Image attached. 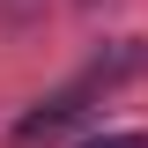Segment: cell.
I'll list each match as a JSON object with an SVG mask.
<instances>
[{"label":"cell","mask_w":148,"mask_h":148,"mask_svg":"<svg viewBox=\"0 0 148 148\" xmlns=\"http://www.w3.org/2000/svg\"><path fill=\"white\" fill-rule=\"evenodd\" d=\"M74 111H82V104H74V96H59L52 111H30V119H22V126H15V141H59V133L74 126Z\"/></svg>","instance_id":"1"},{"label":"cell","mask_w":148,"mask_h":148,"mask_svg":"<svg viewBox=\"0 0 148 148\" xmlns=\"http://www.w3.org/2000/svg\"><path fill=\"white\" fill-rule=\"evenodd\" d=\"M89 148H148V133H96Z\"/></svg>","instance_id":"2"}]
</instances>
